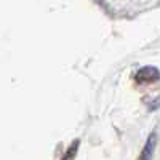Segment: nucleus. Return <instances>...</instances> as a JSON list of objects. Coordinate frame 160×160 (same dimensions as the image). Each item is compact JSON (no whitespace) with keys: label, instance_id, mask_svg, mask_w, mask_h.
<instances>
[{"label":"nucleus","instance_id":"obj_4","mask_svg":"<svg viewBox=\"0 0 160 160\" xmlns=\"http://www.w3.org/2000/svg\"><path fill=\"white\" fill-rule=\"evenodd\" d=\"M77 146H78V141H75L72 146H71V149L68 151V154L64 155V158L62 160H72V157H74V154L77 152Z\"/></svg>","mask_w":160,"mask_h":160},{"label":"nucleus","instance_id":"obj_3","mask_svg":"<svg viewBox=\"0 0 160 160\" xmlns=\"http://www.w3.org/2000/svg\"><path fill=\"white\" fill-rule=\"evenodd\" d=\"M152 148H154V136H151L149 141H148V144H146V148H144V151H142V154H141V160H149V158H151V155H152Z\"/></svg>","mask_w":160,"mask_h":160},{"label":"nucleus","instance_id":"obj_1","mask_svg":"<svg viewBox=\"0 0 160 160\" xmlns=\"http://www.w3.org/2000/svg\"><path fill=\"white\" fill-rule=\"evenodd\" d=\"M99 5L115 18H133L158 5L160 0H98Z\"/></svg>","mask_w":160,"mask_h":160},{"label":"nucleus","instance_id":"obj_2","mask_svg":"<svg viewBox=\"0 0 160 160\" xmlns=\"http://www.w3.org/2000/svg\"><path fill=\"white\" fill-rule=\"evenodd\" d=\"M160 78V72L155 68H142L136 74V80L139 83H152Z\"/></svg>","mask_w":160,"mask_h":160}]
</instances>
